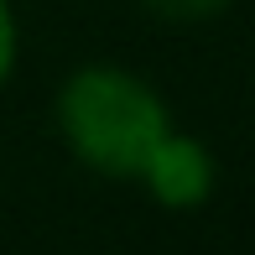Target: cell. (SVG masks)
<instances>
[{
  "mask_svg": "<svg viewBox=\"0 0 255 255\" xmlns=\"http://www.w3.org/2000/svg\"><path fill=\"white\" fill-rule=\"evenodd\" d=\"M229 0H146V10L161 21H208V16H219Z\"/></svg>",
  "mask_w": 255,
  "mask_h": 255,
  "instance_id": "obj_3",
  "label": "cell"
},
{
  "mask_svg": "<svg viewBox=\"0 0 255 255\" xmlns=\"http://www.w3.org/2000/svg\"><path fill=\"white\" fill-rule=\"evenodd\" d=\"M141 182L151 188V198L167 203V208H198L208 193H214V156H208L203 141H193V135H182V130H167L156 141V151L146 156Z\"/></svg>",
  "mask_w": 255,
  "mask_h": 255,
  "instance_id": "obj_2",
  "label": "cell"
},
{
  "mask_svg": "<svg viewBox=\"0 0 255 255\" xmlns=\"http://www.w3.org/2000/svg\"><path fill=\"white\" fill-rule=\"evenodd\" d=\"M63 141L104 177H141L146 156L172 130V115L146 78L125 68H78L57 94Z\"/></svg>",
  "mask_w": 255,
  "mask_h": 255,
  "instance_id": "obj_1",
  "label": "cell"
},
{
  "mask_svg": "<svg viewBox=\"0 0 255 255\" xmlns=\"http://www.w3.org/2000/svg\"><path fill=\"white\" fill-rule=\"evenodd\" d=\"M10 68H16V21H10V5L0 0V84L10 78Z\"/></svg>",
  "mask_w": 255,
  "mask_h": 255,
  "instance_id": "obj_4",
  "label": "cell"
}]
</instances>
